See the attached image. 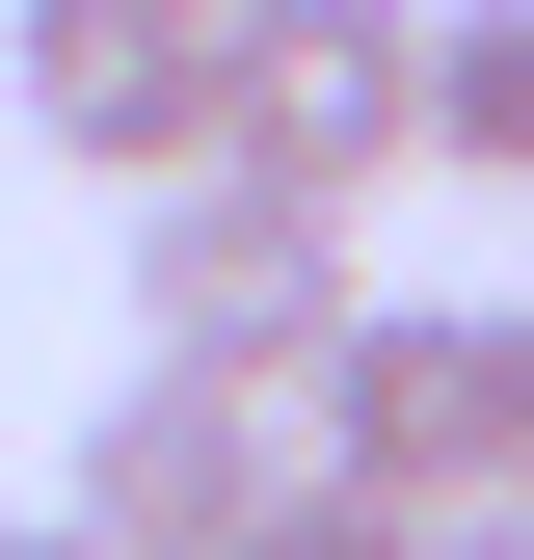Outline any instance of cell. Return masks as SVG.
Returning a JSON list of instances; mask_svg holds the SVG:
<instances>
[{
	"label": "cell",
	"instance_id": "6",
	"mask_svg": "<svg viewBox=\"0 0 534 560\" xmlns=\"http://www.w3.org/2000/svg\"><path fill=\"white\" fill-rule=\"evenodd\" d=\"M400 161L534 187V0H428V81H400Z\"/></svg>",
	"mask_w": 534,
	"mask_h": 560
},
{
	"label": "cell",
	"instance_id": "5",
	"mask_svg": "<svg viewBox=\"0 0 534 560\" xmlns=\"http://www.w3.org/2000/svg\"><path fill=\"white\" fill-rule=\"evenodd\" d=\"M267 480H294V428L134 347V374L81 400V480H54V534H81V560H241V508H267Z\"/></svg>",
	"mask_w": 534,
	"mask_h": 560
},
{
	"label": "cell",
	"instance_id": "9",
	"mask_svg": "<svg viewBox=\"0 0 534 560\" xmlns=\"http://www.w3.org/2000/svg\"><path fill=\"white\" fill-rule=\"evenodd\" d=\"M0 560H81V534H54V508H0Z\"/></svg>",
	"mask_w": 534,
	"mask_h": 560
},
{
	"label": "cell",
	"instance_id": "4",
	"mask_svg": "<svg viewBox=\"0 0 534 560\" xmlns=\"http://www.w3.org/2000/svg\"><path fill=\"white\" fill-rule=\"evenodd\" d=\"M214 27L241 0H0V81L81 187H187L214 161Z\"/></svg>",
	"mask_w": 534,
	"mask_h": 560
},
{
	"label": "cell",
	"instance_id": "10",
	"mask_svg": "<svg viewBox=\"0 0 534 560\" xmlns=\"http://www.w3.org/2000/svg\"><path fill=\"white\" fill-rule=\"evenodd\" d=\"M508 428H534V294H508Z\"/></svg>",
	"mask_w": 534,
	"mask_h": 560
},
{
	"label": "cell",
	"instance_id": "8",
	"mask_svg": "<svg viewBox=\"0 0 534 560\" xmlns=\"http://www.w3.org/2000/svg\"><path fill=\"white\" fill-rule=\"evenodd\" d=\"M428 560H534V480H508V508H454V534H428Z\"/></svg>",
	"mask_w": 534,
	"mask_h": 560
},
{
	"label": "cell",
	"instance_id": "1",
	"mask_svg": "<svg viewBox=\"0 0 534 560\" xmlns=\"http://www.w3.org/2000/svg\"><path fill=\"white\" fill-rule=\"evenodd\" d=\"M294 480H374L400 534H454V508H508L534 428H508V320H428V294H348V347H321L294 400Z\"/></svg>",
	"mask_w": 534,
	"mask_h": 560
},
{
	"label": "cell",
	"instance_id": "2",
	"mask_svg": "<svg viewBox=\"0 0 534 560\" xmlns=\"http://www.w3.org/2000/svg\"><path fill=\"white\" fill-rule=\"evenodd\" d=\"M348 214H294V187H241V161H187L161 214H134V347L161 374H214V400H294L321 347H348Z\"/></svg>",
	"mask_w": 534,
	"mask_h": 560
},
{
	"label": "cell",
	"instance_id": "7",
	"mask_svg": "<svg viewBox=\"0 0 534 560\" xmlns=\"http://www.w3.org/2000/svg\"><path fill=\"white\" fill-rule=\"evenodd\" d=\"M241 560H428V534H400L374 480H267V508H241Z\"/></svg>",
	"mask_w": 534,
	"mask_h": 560
},
{
	"label": "cell",
	"instance_id": "3",
	"mask_svg": "<svg viewBox=\"0 0 534 560\" xmlns=\"http://www.w3.org/2000/svg\"><path fill=\"white\" fill-rule=\"evenodd\" d=\"M400 81H428V0H241L214 27V161L294 187V214H374L400 187Z\"/></svg>",
	"mask_w": 534,
	"mask_h": 560
}]
</instances>
